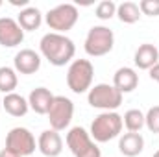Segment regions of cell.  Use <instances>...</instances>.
Segmentation results:
<instances>
[{
    "label": "cell",
    "instance_id": "11",
    "mask_svg": "<svg viewBox=\"0 0 159 157\" xmlns=\"http://www.w3.org/2000/svg\"><path fill=\"white\" fill-rule=\"evenodd\" d=\"M13 69L19 74H26V76L28 74H35L41 69V56L32 48H24V50L15 54Z\"/></svg>",
    "mask_w": 159,
    "mask_h": 157
},
{
    "label": "cell",
    "instance_id": "18",
    "mask_svg": "<svg viewBox=\"0 0 159 157\" xmlns=\"http://www.w3.org/2000/svg\"><path fill=\"white\" fill-rule=\"evenodd\" d=\"M17 22H19V26L24 32H34V30L39 28L41 22H43V13L35 6H28V7L20 9V13L17 17Z\"/></svg>",
    "mask_w": 159,
    "mask_h": 157
},
{
    "label": "cell",
    "instance_id": "9",
    "mask_svg": "<svg viewBox=\"0 0 159 157\" xmlns=\"http://www.w3.org/2000/svg\"><path fill=\"white\" fill-rule=\"evenodd\" d=\"M6 148L20 157L32 155L35 152V137L28 128H13L6 137Z\"/></svg>",
    "mask_w": 159,
    "mask_h": 157
},
{
    "label": "cell",
    "instance_id": "4",
    "mask_svg": "<svg viewBox=\"0 0 159 157\" xmlns=\"http://www.w3.org/2000/svg\"><path fill=\"white\" fill-rule=\"evenodd\" d=\"M78 17H80L78 7L74 4H59L44 15V20H46L48 28L54 34H63L65 35L69 30L74 28V24L78 22Z\"/></svg>",
    "mask_w": 159,
    "mask_h": 157
},
{
    "label": "cell",
    "instance_id": "22",
    "mask_svg": "<svg viewBox=\"0 0 159 157\" xmlns=\"http://www.w3.org/2000/svg\"><path fill=\"white\" fill-rule=\"evenodd\" d=\"M94 13H96V17H98L100 20H109V19H113V17L117 15V4H115L113 0H102V2L96 6Z\"/></svg>",
    "mask_w": 159,
    "mask_h": 157
},
{
    "label": "cell",
    "instance_id": "16",
    "mask_svg": "<svg viewBox=\"0 0 159 157\" xmlns=\"http://www.w3.org/2000/svg\"><path fill=\"white\" fill-rule=\"evenodd\" d=\"M119 150L126 157H137L144 150V139L141 133H124L119 139Z\"/></svg>",
    "mask_w": 159,
    "mask_h": 157
},
{
    "label": "cell",
    "instance_id": "21",
    "mask_svg": "<svg viewBox=\"0 0 159 157\" xmlns=\"http://www.w3.org/2000/svg\"><path fill=\"white\" fill-rule=\"evenodd\" d=\"M122 122H124V126L129 133H139L144 128V113L141 109H129V111L124 113Z\"/></svg>",
    "mask_w": 159,
    "mask_h": 157
},
{
    "label": "cell",
    "instance_id": "8",
    "mask_svg": "<svg viewBox=\"0 0 159 157\" xmlns=\"http://www.w3.org/2000/svg\"><path fill=\"white\" fill-rule=\"evenodd\" d=\"M74 117V104L67 96H54V102L48 111L50 128L56 131H63L70 126V120Z\"/></svg>",
    "mask_w": 159,
    "mask_h": 157
},
{
    "label": "cell",
    "instance_id": "25",
    "mask_svg": "<svg viewBox=\"0 0 159 157\" xmlns=\"http://www.w3.org/2000/svg\"><path fill=\"white\" fill-rule=\"evenodd\" d=\"M150 78L154 79L156 83H159V63H157V65H154V67L150 69Z\"/></svg>",
    "mask_w": 159,
    "mask_h": 157
},
{
    "label": "cell",
    "instance_id": "3",
    "mask_svg": "<svg viewBox=\"0 0 159 157\" xmlns=\"http://www.w3.org/2000/svg\"><path fill=\"white\" fill-rule=\"evenodd\" d=\"M93 78H94V67L89 59H74L67 70V85L76 94L91 91Z\"/></svg>",
    "mask_w": 159,
    "mask_h": 157
},
{
    "label": "cell",
    "instance_id": "19",
    "mask_svg": "<svg viewBox=\"0 0 159 157\" xmlns=\"http://www.w3.org/2000/svg\"><path fill=\"white\" fill-rule=\"evenodd\" d=\"M141 9H139V4L135 2H122L117 6V17H119L120 22L124 24H135L139 19H141Z\"/></svg>",
    "mask_w": 159,
    "mask_h": 157
},
{
    "label": "cell",
    "instance_id": "24",
    "mask_svg": "<svg viewBox=\"0 0 159 157\" xmlns=\"http://www.w3.org/2000/svg\"><path fill=\"white\" fill-rule=\"evenodd\" d=\"M139 9L143 15L148 17H159V0H141Z\"/></svg>",
    "mask_w": 159,
    "mask_h": 157
},
{
    "label": "cell",
    "instance_id": "15",
    "mask_svg": "<svg viewBox=\"0 0 159 157\" xmlns=\"http://www.w3.org/2000/svg\"><path fill=\"white\" fill-rule=\"evenodd\" d=\"M54 102V94L46 89V87H37L30 92L28 96V105L32 111H35L37 115H48L50 105Z\"/></svg>",
    "mask_w": 159,
    "mask_h": 157
},
{
    "label": "cell",
    "instance_id": "28",
    "mask_svg": "<svg viewBox=\"0 0 159 157\" xmlns=\"http://www.w3.org/2000/svg\"><path fill=\"white\" fill-rule=\"evenodd\" d=\"M0 6H2V2H0Z\"/></svg>",
    "mask_w": 159,
    "mask_h": 157
},
{
    "label": "cell",
    "instance_id": "5",
    "mask_svg": "<svg viewBox=\"0 0 159 157\" xmlns=\"http://www.w3.org/2000/svg\"><path fill=\"white\" fill-rule=\"evenodd\" d=\"M87 102L91 107L102 109V113L104 111H115L122 104V92L117 91L109 83H98V85L91 87V91L87 94Z\"/></svg>",
    "mask_w": 159,
    "mask_h": 157
},
{
    "label": "cell",
    "instance_id": "7",
    "mask_svg": "<svg viewBox=\"0 0 159 157\" xmlns=\"http://www.w3.org/2000/svg\"><path fill=\"white\" fill-rule=\"evenodd\" d=\"M67 146L74 157H102L100 148L91 139L89 131H85L81 126L70 128L67 133Z\"/></svg>",
    "mask_w": 159,
    "mask_h": 157
},
{
    "label": "cell",
    "instance_id": "12",
    "mask_svg": "<svg viewBox=\"0 0 159 157\" xmlns=\"http://www.w3.org/2000/svg\"><path fill=\"white\" fill-rule=\"evenodd\" d=\"M37 150L44 157H57L63 152V139L59 135V131L56 129H44L39 135V141H37Z\"/></svg>",
    "mask_w": 159,
    "mask_h": 157
},
{
    "label": "cell",
    "instance_id": "17",
    "mask_svg": "<svg viewBox=\"0 0 159 157\" xmlns=\"http://www.w3.org/2000/svg\"><path fill=\"white\" fill-rule=\"evenodd\" d=\"M2 105H4V111H6L7 115L17 117V118L24 117V115L28 113V109H30L28 100H26L24 96L17 94V92H9V94H6L4 100H2Z\"/></svg>",
    "mask_w": 159,
    "mask_h": 157
},
{
    "label": "cell",
    "instance_id": "23",
    "mask_svg": "<svg viewBox=\"0 0 159 157\" xmlns=\"http://www.w3.org/2000/svg\"><path fill=\"white\" fill-rule=\"evenodd\" d=\"M144 126L148 128V131L159 133V105H154L146 111L144 115Z\"/></svg>",
    "mask_w": 159,
    "mask_h": 157
},
{
    "label": "cell",
    "instance_id": "6",
    "mask_svg": "<svg viewBox=\"0 0 159 157\" xmlns=\"http://www.w3.org/2000/svg\"><path fill=\"white\" fill-rule=\"evenodd\" d=\"M115 44V35L113 30H109L107 26H93L85 37V52L91 57H102L106 54H109L113 50Z\"/></svg>",
    "mask_w": 159,
    "mask_h": 157
},
{
    "label": "cell",
    "instance_id": "10",
    "mask_svg": "<svg viewBox=\"0 0 159 157\" xmlns=\"http://www.w3.org/2000/svg\"><path fill=\"white\" fill-rule=\"evenodd\" d=\"M24 41V30L11 17H0V44L4 48H15Z\"/></svg>",
    "mask_w": 159,
    "mask_h": 157
},
{
    "label": "cell",
    "instance_id": "13",
    "mask_svg": "<svg viewBox=\"0 0 159 157\" xmlns=\"http://www.w3.org/2000/svg\"><path fill=\"white\" fill-rule=\"evenodd\" d=\"M133 61H135V67H137V69H141V70H150L154 65L159 63L157 46H156V44H150V43L141 44V46L135 50Z\"/></svg>",
    "mask_w": 159,
    "mask_h": 157
},
{
    "label": "cell",
    "instance_id": "14",
    "mask_svg": "<svg viewBox=\"0 0 159 157\" xmlns=\"http://www.w3.org/2000/svg\"><path fill=\"white\" fill-rule=\"evenodd\" d=\"M137 85H139V74L131 67H120L113 76V87L120 91L122 94L135 91Z\"/></svg>",
    "mask_w": 159,
    "mask_h": 157
},
{
    "label": "cell",
    "instance_id": "20",
    "mask_svg": "<svg viewBox=\"0 0 159 157\" xmlns=\"http://www.w3.org/2000/svg\"><path fill=\"white\" fill-rule=\"evenodd\" d=\"M17 70L11 69V67H0V92L4 94H9V92H15L17 89Z\"/></svg>",
    "mask_w": 159,
    "mask_h": 157
},
{
    "label": "cell",
    "instance_id": "2",
    "mask_svg": "<svg viewBox=\"0 0 159 157\" xmlns=\"http://www.w3.org/2000/svg\"><path fill=\"white\" fill-rule=\"evenodd\" d=\"M124 128L122 117L115 111H104L91 122V139L94 142H109L113 139L120 137Z\"/></svg>",
    "mask_w": 159,
    "mask_h": 157
},
{
    "label": "cell",
    "instance_id": "27",
    "mask_svg": "<svg viewBox=\"0 0 159 157\" xmlns=\"http://www.w3.org/2000/svg\"><path fill=\"white\" fill-rule=\"evenodd\" d=\"M152 157H159V150H157V152H156V154H154Z\"/></svg>",
    "mask_w": 159,
    "mask_h": 157
},
{
    "label": "cell",
    "instance_id": "26",
    "mask_svg": "<svg viewBox=\"0 0 159 157\" xmlns=\"http://www.w3.org/2000/svg\"><path fill=\"white\" fill-rule=\"evenodd\" d=\"M0 157H20V155L11 152V150H7V148H4V150H0Z\"/></svg>",
    "mask_w": 159,
    "mask_h": 157
},
{
    "label": "cell",
    "instance_id": "29",
    "mask_svg": "<svg viewBox=\"0 0 159 157\" xmlns=\"http://www.w3.org/2000/svg\"><path fill=\"white\" fill-rule=\"evenodd\" d=\"M157 50H159V48H157Z\"/></svg>",
    "mask_w": 159,
    "mask_h": 157
},
{
    "label": "cell",
    "instance_id": "1",
    "mask_svg": "<svg viewBox=\"0 0 159 157\" xmlns=\"http://www.w3.org/2000/svg\"><path fill=\"white\" fill-rule=\"evenodd\" d=\"M39 50L43 57L54 67H65L74 59V54H76L74 41L63 34H54V32L41 37Z\"/></svg>",
    "mask_w": 159,
    "mask_h": 157
}]
</instances>
